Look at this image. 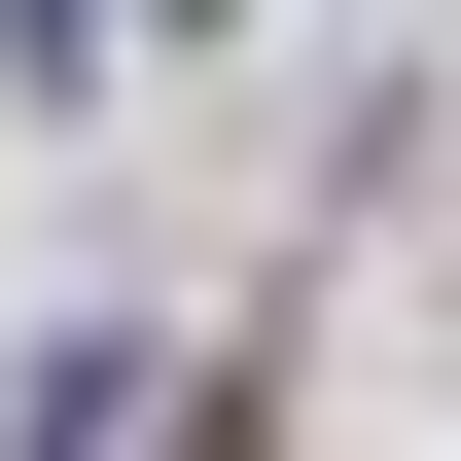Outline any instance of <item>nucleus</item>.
I'll use <instances>...</instances> for the list:
<instances>
[{
  "instance_id": "obj_1",
  "label": "nucleus",
  "mask_w": 461,
  "mask_h": 461,
  "mask_svg": "<svg viewBox=\"0 0 461 461\" xmlns=\"http://www.w3.org/2000/svg\"><path fill=\"white\" fill-rule=\"evenodd\" d=\"M0 36H177V0H0Z\"/></svg>"
}]
</instances>
